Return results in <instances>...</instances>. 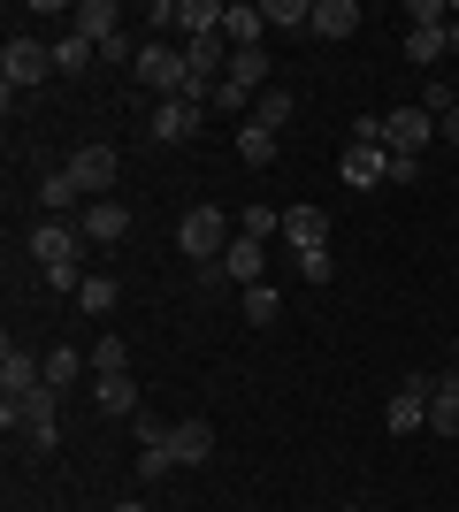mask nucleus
Instances as JSON below:
<instances>
[{"instance_id": "nucleus-1", "label": "nucleus", "mask_w": 459, "mask_h": 512, "mask_svg": "<svg viewBox=\"0 0 459 512\" xmlns=\"http://www.w3.org/2000/svg\"><path fill=\"white\" fill-rule=\"evenodd\" d=\"M31 260H39L46 268V283H54V291H77V260H85V230H77V222H39V230H31Z\"/></svg>"}, {"instance_id": "nucleus-2", "label": "nucleus", "mask_w": 459, "mask_h": 512, "mask_svg": "<svg viewBox=\"0 0 459 512\" xmlns=\"http://www.w3.org/2000/svg\"><path fill=\"white\" fill-rule=\"evenodd\" d=\"M138 92H153V100H184L192 92V69H184V46H169V39H153V46H138Z\"/></svg>"}, {"instance_id": "nucleus-3", "label": "nucleus", "mask_w": 459, "mask_h": 512, "mask_svg": "<svg viewBox=\"0 0 459 512\" xmlns=\"http://www.w3.org/2000/svg\"><path fill=\"white\" fill-rule=\"evenodd\" d=\"M230 237H238V222H230V214L222 207H184V222H176V245H184V260H222L230 253Z\"/></svg>"}, {"instance_id": "nucleus-4", "label": "nucleus", "mask_w": 459, "mask_h": 512, "mask_svg": "<svg viewBox=\"0 0 459 512\" xmlns=\"http://www.w3.org/2000/svg\"><path fill=\"white\" fill-rule=\"evenodd\" d=\"M0 77H8V100L16 92H31V85H46L54 77V46H39V39H8V54H0Z\"/></svg>"}, {"instance_id": "nucleus-5", "label": "nucleus", "mask_w": 459, "mask_h": 512, "mask_svg": "<svg viewBox=\"0 0 459 512\" xmlns=\"http://www.w3.org/2000/svg\"><path fill=\"white\" fill-rule=\"evenodd\" d=\"M429 390H437V375H406V383L383 398V428H391V436H414V428H429Z\"/></svg>"}, {"instance_id": "nucleus-6", "label": "nucleus", "mask_w": 459, "mask_h": 512, "mask_svg": "<svg viewBox=\"0 0 459 512\" xmlns=\"http://www.w3.org/2000/svg\"><path fill=\"white\" fill-rule=\"evenodd\" d=\"M383 146L391 153H406V161H421V146H437V115H429V107H391V115H383Z\"/></svg>"}, {"instance_id": "nucleus-7", "label": "nucleus", "mask_w": 459, "mask_h": 512, "mask_svg": "<svg viewBox=\"0 0 459 512\" xmlns=\"http://www.w3.org/2000/svg\"><path fill=\"white\" fill-rule=\"evenodd\" d=\"M115 169H123V161H115V146H77L62 176H69L85 199H108V192H115Z\"/></svg>"}, {"instance_id": "nucleus-8", "label": "nucleus", "mask_w": 459, "mask_h": 512, "mask_svg": "<svg viewBox=\"0 0 459 512\" xmlns=\"http://www.w3.org/2000/svg\"><path fill=\"white\" fill-rule=\"evenodd\" d=\"M199 123H207V107H199V100H161V107H153V123H146V138H153V146H184V138H199Z\"/></svg>"}, {"instance_id": "nucleus-9", "label": "nucleus", "mask_w": 459, "mask_h": 512, "mask_svg": "<svg viewBox=\"0 0 459 512\" xmlns=\"http://www.w3.org/2000/svg\"><path fill=\"white\" fill-rule=\"evenodd\" d=\"M54 413H62V390H31V398H23L16 436H23V444H39V451H54V436H62V421H54Z\"/></svg>"}, {"instance_id": "nucleus-10", "label": "nucleus", "mask_w": 459, "mask_h": 512, "mask_svg": "<svg viewBox=\"0 0 459 512\" xmlns=\"http://www.w3.org/2000/svg\"><path fill=\"white\" fill-rule=\"evenodd\" d=\"M31 390H46V360H31L23 344H8L0 352V398H31Z\"/></svg>"}, {"instance_id": "nucleus-11", "label": "nucleus", "mask_w": 459, "mask_h": 512, "mask_svg": "<svg viewBox=\"0 0 459 512\" xmlns=\"http://www.w3.org/2000/svg\"><path fill=\"white\" fill-rule=\"evenodd\" d=\"M69 31H77V39H92V46H108V39H123V8H115V0H77V8H69Z\"/></svg>"}, {"instance_id": "nucleus-12", "label": "nucleus", "mask_w": 459, "mask_h": 512, "mask_svg": "<svg viewBox=\"0 0 459 512\" xmlns=\"http://www.w3.org/2000/svg\"><path fill=\"white\" fill-rule=\"evenodd\" d=\"M284 245L291 253H322L329 245V207H284Z\"/></svg>"}, {"instance_id": "nucleus-13", "label": "nucleus", "mask_w": 459, "mask_h": 512, "mask_svg": "<svg viewBox=\"0 0 459 512\" xmlns=\"http://www.w3.org/2000/svg\"><path fill=\"white\" fill-rule=\"evenodd\" d=\"M161 451H169L176 467H207V459H215V428H207V421H176Z\"/></svg>"}, {"instance_id": "nucleus-14", "label": "nucleus", "mask_w": 459, "mask_h": 512, "mask_svg": "<svg viewBox=\"0 0 459 512\" xmlns=\"http://www.w3.org/2000/svg\"><path fill=\"white\" fill-rule=\"evenodd\" d=\"M337 176H345L352 192H368V184H391V153H383V146H345Z\"/></svg>"}, {"instance_id": "nucleus-15", "label": "nucleus", "mask_w": 459, "mask_h": 512, "mask_svg": "<svg viewBox=\"0 0 459 512\" xmlns=\"http://www.w3.org/2000/svg\"><path fill=\"white\" fill-rule=\"evenodd\" d=\"M92 406L108 413V421H131L138 413V375L123 367V375H92Z\"/></svg>"}, {"instance_id": "nucleus-16", "label": "nucleus", "mask_w": 459, "mask_h": 512, "mask_svg": "<svg viewBox=\"0 0 459 512\" xmlns=\"http://www.w3.org/2000/svg\"><path fill=\"white\" fill-rule=\"evenodd\" d=\"M77 230H85V245H115V237L131 230V207H115V199H92V207L77 214Z\"/></svg>"}, {"instance_id": "nucleus-17", "label": "nucleus", "mask_w": 459, "mask_h": 512, "mask_svg": "<svg viewBox=\"0 0 459 512\" xmlns=\"http://www.w3.org/2000/svg\"><path fill=\"white\" fill-rule=\"evenodd\" d=\"M222 268H230V283H245V291H253V283H261V268H268V245H261V237H230Z\"/></svg>"}, {"instance_id": "nucleus-18", "label": "nucleus", "mask_w": 459, "mask_h": 512, "mask_svg": "<svg viewBox=\"0 0 459 512\" xmlns=\"http://www.w3.org/2000/svg\"><path fill=\"white\" fill-rule=\"evenodd\" d=\"M222 85H238L245 100H261L268 92V46H245V54H230V77Z\"/></svg>"}, {"instance_id": "nucleus-19", "label": "nucleus", "mask_w": 459, "mask_h": 512, "mask_svg": "<svg viewBox=\"0 0 459 512\" xmlns=\"http://www.w3.org/2000/svg\"><path fill=\"white\" fill-rule=\"evenodd\" d=\"M360 31V0H314V39H352Z\"/></svg>"}, {"instance_id": "nucleus-20", "label": "nucleus", "mask_w": 459, "mask_h": 512, "mask_svg": "<svg viewBox=\"0 0 459 512\" xmlns=\"http://www.w3.org/2000/svg\"><path fill=\"white\" fill-rule=\"evenodd\" d=\"M291 115H299V100H291V85H268L261 100H253V123H261V130H276V138H284V130H291Z\"/></svg>"}, {"instance_id": "nucleus-21", "label": "nucleus", "mask_w": 459, "mask_h": 512, "mask_svg": "<svg viewBox=\"0 0 459 512\" xmlns=\"http://www.w3.org/2000/svg\"><path fill=\"white\" fill-rule=\"evenodd\" d=\"M261 8H245V0H230V16H222V39H230V54H245V46H261Z\"/></svg>"}, {"instance_id": "nucleus-22", "label": "nucleus", "mask_w": 459, "mask_h": 512, "mask_svg": "<svg viewBox=\"0 0 459 512\" xmlns=\"http://www.w3.org/2000/svg\"><path fill=\"white\" fill-rule=\"evenodd\" d=\"M222 16H230V0H184V23H176V31H184V39H215Z\"/></svg>"}, {"instance_id": "nucleus-23", "label": "nucleus", "mask_w": 459, "mask_h": 512, "mask_svg": "<svg viewBox=\"0 0 459 512\" xmlns=\"http://www.w3.org/2000/svg\"><path fill=\"white\" fill-rule=\"evenodd\" d=\"M429 428H437V436H459V375H444V383L429 390Z\"/></svg>"}, {"instance_id": "nucleus-24", "label": "nucleus", "mask_w": 459, "mask_h": 512, "mask_svg": "<svg viewBox=\"0 0 459 512\" xmlns=\"http://www.w3.org/2000/svg\"><path fill=\"white\" fill-rule=\"evenodd\" d=\"M268 31H314V0H261Z\"/></svg>"}, {"instance_id": "nucleus-25", "label": "nucleus", "mask_w": 459, "mask_h": 512, "mask_svg": "<svg viewBox=\"0 0 459 512\" xmlns=\"http://www.w3.org/2000/svg\"><path fill=\"white\" fill-rule=\"evenodd\" d=\"M77 199H85V192H77L69 176H46V184H39V207H46V222H69V214H85Z\"/></svg>"}, {"instance_id": "nucleus-26", "label": "nucleus", "mask_w": 459, "mask_h": 512, "mask_svg": "<svg viewBox=\"0 0 459 512\" xmlns=\"http://www.w3.org/2000/svg\"><path fill=\"white\" fill-rule=\"evenodd\" d=\"M115 299H123V283H115V276H85V283H77V306H85L92 321H108Z\"/></svg>"}, {"instance_id": "nucleus-27", "label": "nucleus", "mask_w": 459, "mask_h": 512, "mask_svg": "<svg viewBox=\"0 0 459 512\" xmlns=\"http://www.w3.org/2000/svg\"><path fill=\"white\" fill-rule=\"evenodd\" d=\"M276 153H284V146H276V130H261V123L238 130V161H245V169H268Z\"/></svg>"}, {"instance_id": "nucleus-28", "label": "nucleus", "mask_w": 459, "mask_h": 512, "mask_svg": "<svg viewBox=\"0 0 459 512\" xmlns=\"http://www.w3.org/2000/svg\"><path fill=\"white\" fill-rule=\"evenodd\" d=\"M276 314H284V299H276V283H253V291H245V321H253V329H268Z\"/></svg>"}, {"instance_id": "nucleus-29", "label": "nucleus", "mask_w": 459, "mask_h": 512, "mask_svg": "<svg viewBox=\"0 0 459 512\" xmlns=\"http://www.w3.org/2000/svg\"><path fill=\"white\" fill-rule=\"evenodd\" d=\"M238 237H261V245H268V237H284V214H276V207H245L238 214Z\"/></svg>"}, {"instance_id": "nucleus-30", "label": "nucleus", "mask_w": 459, "mask_h": 512, "mask_svg": "<svg viewBox=\"0 0 459 512\" xmlns=\"http://www.w3.org/2000/svg\"><path fill=\"white\" fill-rule=\"evenodd\" d=\"M444 31H452V23H444ZM444 31H406V62H444V54H452Z\"/></svg>"}, {"instance_id": "nucleus-31", "label": "nucleus", "mask_w": 459, "mask_h": 512, "mask_svg": "<svg viewBox=\"0 0 459 512\" xmlns=\"http://www.w3.org/2000/svg\"><path fill=\"white\" fill-rule=\"evenodd\" d=\"M123 367H131V344H123V337H100V344H92V375H123Z\"/></svg>"}, {"instance_id": "nucleus-32", "label": "nucleus", "mask_w": 459, "mask_h": 512, "mask_svg": "<svg viewBox=\"0 0 459 512\" xmlns=\"http://www.w3.org/2000/svg\"><path fill=\"white\" fill-rule=\"evenodd\" d=\"M92 54H100V46H92V39H77V31H69V39L54 46V69H62V77H77V69H85Z\"/></svg>"}, {"instance_id": "nucleus-33", "label": "nucleus", "mask_w": 459, "mask_h": 512, "mask_svg": "<svg viewBox=\"0 0 459 512\" xmlns=\"http://www.w3.org/2000/svg\"><path fill=\"white\" fill-rule=\"evenodd\" d=\"M69 383H77V352L54 344V352H46V390H69Z\"/></svg>"}, {"instance_id": "nucleus-34", "label": "nucleus", "mask_w": 459, "mask_h": 512, "mask_svg": "<svg viewBox=\"0 0 459 512\" xmlns=\"http://www.w3.org/2000/svg\"><path fill=\"white\" fill-rule=\"evenodd\" d=\"M169 467H176V459H169L161 444H138V482H161Z\"/></svg>"}, {"instance_id": "nucleus-35", "label": "nucleus", "mask_w": 459, "mask_h": 512, "mask_svg": "<svg viewBox=\"0 0 459 512\" xmlns=\"http://www.w3.org/2000/svg\"><path fill=\"white\" fill-rule=\"evenodd\" d=\"M299 276H306V283H329V276H337V260H329V245H322V253H299Z\"/></svg>"}, {"instance_id": "nucleus-36", "label": "nucleus", "mask_w": 459, "mask_h": 512, "mask_svg": "<svg viewBox=\"0 0 459 512\" xmlns=\"http://www.w3.org/2000/svg\"><path fill=\"white\" fill-rule=\"evenodd\" d=\"M222 283H230V268H222V260H199V291H207V299H215Z\"/></svg>"}, {"instance_id": "nucleus-37", "label": "nucleus", "mask_w": 459, "mask_h": 512, "mask_svg": "<svg viewBox=\"0 0 459 512\" xmlns=\"http://www.w3.org/2000/svg\"><path fill=\"white\" fill-rule=\"evenodd\" d=\"M437 138H444V146H459V107H452V115H437Z\"/></svg>"}, {"instance_id": "nucleus-38", "label": "nucleus", "mask_w": 459, "mask_h": 512, "mask_svg": "<svg viewBox=\"0 0 459 512\" xmlns=\"http://www.w3.org/2000/svg\"><path fill=\"white\" fill-rule=\"evenodd\" d=\"M444 46H452V54H459V8H452V31H444Z\"/></svg>"}, {"instance_id": "nucleus-39", "label": "nucleus", "mask_w": 459, "mask_h": 512, "mask_svg": "<svg viewBox=\"0 0 459 512\" xmlns=\"http://www.w3.org/2000/svg\"><path fill=\"white\" fill-rule=\"evenodd\" d=\"M115 512H146V505H138V497H131V505H115Z\"/></svg>"}, {"instance_id": "nucleus-40", "label": "nucleus", "mask_w": 459, "mask_h": 512, "mask_svg": "<svg viewBox=\"0 0 459 512\" xmlns=\"http://www.w3.org/2000/svg\"><path fill=\"white\" fill-rule=\"evenodd\" d=\"M452 360H459V337H452Z\"/></svg>"}]
</instances>
